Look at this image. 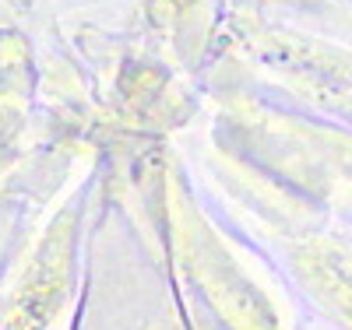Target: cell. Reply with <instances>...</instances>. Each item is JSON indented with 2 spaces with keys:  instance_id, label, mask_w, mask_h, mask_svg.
<instances>
[{
  "instance_id": "1",
  "label": "cell",
  "mask_w": 352,
  "mask_h": 330,
  "mask_svg": "<svg viewBox=\"0 0 352 330\" xmlns=\"http://www.w3.org/2000/svg\"><path fill=\"white\" fill-rule=\"evenodd\" d=\"M81 197H74V204L50 225V235L25 260L11 288L0 295V330H56V320L67 309L74 288Z\"/></svg>"
}]
</instances>
